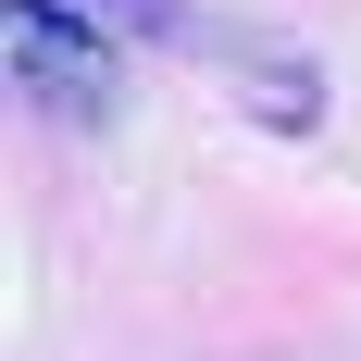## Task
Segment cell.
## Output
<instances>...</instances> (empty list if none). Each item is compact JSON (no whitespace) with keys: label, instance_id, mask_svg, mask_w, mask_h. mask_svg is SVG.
Returning a JSON list of instances; mask_svg holds the SVG:
<instances>
[{"label":"cell","instance_id":"7a4b0ae2","mask_svg":"<svg viewBox=\"0 0 361 361\" xmlns=\"http://www.w3.org/2000/svg\"><path fill=\"white\" fill-rule=\"evenodd\" d=\"M100 13H112V25H137V37H162V25H175L162 0H100Z\"/></svg>","mask_w":361,"mask_h":361},{"label":"cell","instance_id":"6da1fadb","mask_svg":"<svg viewBox=\"0 0 361 361\" xmlns=\"http://www.w3.org/2000/svg\"><path fill=\"white\" fill-rule=\"evenodd\" d=\"M0 50H13V75H25L50 112H100V87H112V50L75 13H50V0H13L0 13Z\"/></svg>","mask_w":361,"mask_h":361}]
</instances>
